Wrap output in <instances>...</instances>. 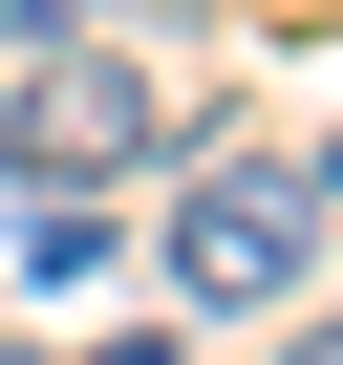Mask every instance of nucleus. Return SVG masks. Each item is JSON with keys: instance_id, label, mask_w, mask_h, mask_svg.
Instances as JSON below:
<instances>
[{"instance_id": "obj_5", "label": "nucleus", "mask_w": 343, "mask_h": 365, "mask_svg": "<svg viewBox=\"0 0 343 365\" xmlns=\"http://www.w3.org/2000/svg\"><path fill=\"white\" fill-rule=\"evenodd\" d=\"M279 365H343V301H322V322H300V344H279Z\"/></svg>"}, {"instance_id": "obj_1", "label": "nucleus", "mask_w": 343, "mask_h": 365, "mask_svg": "<svg viewBox=\"0 0 343 365\" xmlns=\"http://www.w3.org/2000/svg\"><path fill=\"white\" fill-rule=\"evenodd\" d=\"M150 150H194L172 86H129L86 43H22V86H0V172H22V194H107V172H150Z\"/></svg>"}, {"instance_id": "obj_4", "label": "nucleus", "mask_w": 343, "mask_h": 365, "mask_svg": "<svg viewBox=\"0 0 343 365\" xmlns=\"http://www.w3.org/2000/svg\"><path fill=\"white\" fill-rule=\"evenodd\" d=\"M22 43H86V0H22Z\"/></svg>"}, {"instance_id": "obj_6", "label": "nucleus", "mask_w": 343, "mask_h": 365, "mask_svg": "<svg viewBox=\"0 0 343 365\" xmlns=\"http://www.w3.org/2000/svg\"><path fill=\"white\" fill-rule=\"evenodd\" d=\"M86 365H172V344H86Z\"/></svg>"}, {"instance_id": "obj_3", "label": "nucleus", "mask_w": 343, "mask_h": 365, "mask_svg": "<svg viewBox=\"0 0 343 365\" xmlns=\"http://www.w3.org/2000/svg\"><path fill=\"white\" fill-rule=\"evenodd\" d=\"M22 279H107V194H22Z\"/></svg>"}, {"instance_id": "obj_2", "label": "nucleus", "mask_w": 343, "mask_h": 365, "mask_svg": "<svg viewBox=\"0 0 343 365\" xmlns=\"http://www.w3.org/2000/svg\"><path fill=\"white\" fill-rule=\"evenodd\" d=\"M300 258H322V194H300V172H194V215H172V301L258 322Z\"/></svg>"}]
</instances>
